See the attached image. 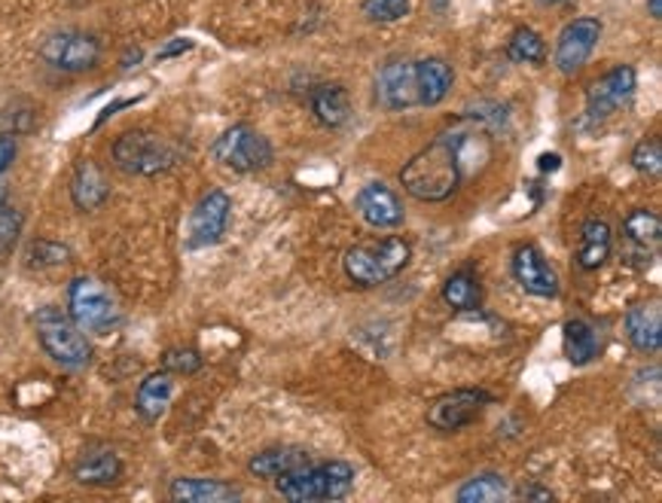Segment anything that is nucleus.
I'll return each mask as SVG.
<instances>
[{
	"label": "nucleus",
	"instance_id": "nucleus-15",
	"mask_svg": "<svg viewBox=\"0 0 662 503\" xmlns=\"http://www.w3.org/2000/svg\"><path fill=\"white\" fill-rule=\"evenodd\" d=\"M375 98L385 111H409L419 107L416 89V62H389L375 77Z\"/></svg>",
	"mask_w": 662,
	"mask_h": 503
},
{
	"label": "nucleus",
	"instance_id": "nucleus-16",
	"mask_svg": "<svg viewBox=\"0 0 662 503\" xmlns=\"http://www.w3.org/2000/svg\"><path fill=\"white\" fill-rule=\"evenodd\" d=\"M355 208L364 217V223L372 229H397L406 217L400 195L394 193L391 186H385L382 180L379 183H367L357 193Z\"/></svg>",
	"mask_w": 662,
	"mask_h": 503
},
{
	"label": "nucleus",
	"instance_id": "nucleus-1",
	"mask_svg": "<svg viewBox=\"0 0 662 503\" xmlns=\"http://www.w3.org/2000/svg\"><path fill=\"white\" fill-rule=\"evenodd\" d=\"M473 126H455V129L436 134L434 144L416 153L400 171V183L412 198L436 205L453 198L461 186V163H464V144H468Z\"/></svg>",
	"mask_w": 662,
	"mask_h": 503
},
{
	"label": "nucleus",
	"instance_id": "nucleus-40",
	"mask_svg": "<svg viewBox=\"0 0 662 503\" xmlns=\"http://www.w3.org/2000/svg\"><path fill=\"white\" fill-rule=\"evenodd\" d=\"M647 10H650V16L653 18H662V0H650Z\"/></svg>",
	"mask_w": 662,
	"mask_h": 503
},
{
	"label": "nucleus",
	"instance_id": "nucleus-21",
	"mask_svg": "<svg viewBox=\"0 0 662 503\" xmlns=\"http://www.w3.org/2000/svg\"><path fill=\"white\" fill-rule=\"evenodd\" d=\"M168 494L175 501L183 503H232L242 498V488L220 482V479H193V476H183L175 479Z\"/></svg>",
	"mask_w": 662,
	"mask_h": 503
},
{
	"label": "nucleus",
	"instance_id": "nucleus-34",
	"mask_svg": "<svg viewBox=\"0 0 662 503\" xmlns=\"http://www.w3.org/2000/svg\"><path fill=\"white\" fill-rule=\"evenodd\" d=\"M18 235H22V214L16 208L0 205V260L13 254V247L18 244Z\"/></svg>",
	"mask_w": 662,
	"mask_h": 503
},
{
	"label": "nucleus",
	"instance_id": "nucleus-13",
	"mask_svg": "<svg viewBox=\"0 0 662 503\" xmlns=\"http://www.w3.org/2000/svg\"><path fill=\"white\" fill-rule=\"evenodd\" d=\"M229 214H232V198L224 190H211L202 195V202L195 205L193 217H190V247H211L227 235Z\"/></svg>",
	"mask_w": 662,
	"mask_h": 503
},
{
	"label": "nucleus",
	"instance_id": "nucleus-8",
	"mask_svg": "<svg viewBox=\"0 0 662 503\" xmlns=\"http://www.w3.org/2000/svg\"><path fill=\"white\" fill-rule=\"evenodd\" d=\"M662 242V220L660 214L650 208H635L623 220L620 232V257L629 262L632 269H645L660 250Z\"/></svg>",
	"mask_w": 662,
	"mask_h": 503
},
{
	"label": "nucleus",
	"instance_id": "nucleus-7",
	"mask_svg": "<svg viewBox=\"0 0 662 503\" xmlns=\"http://www.w3.org/2000/svg\"><path fill=\"white\" fill-rule=\"evenodd\" d=\"M214 159L239 175L263 171L272 163V146L251 126H232L214 141Z\"/></svg>",
	"mask_w": 662,
	"mask_h": 503
},
{
	"label": "nucleus",
	"instance_id": "nucleus-35",
	"mask_svg": "<svg viewBox=\"0 0 662 503\" xmlns=\"http://www.w3.org/2000/svg\"><path fill=\"white\" fill-rule=\"evenodd\" d=\"M28 257H31V266H37V269H49V266H65L71 260V250H67L65 244L34 242Z\"/></svg>",
	"mask_w": 662,
	"mask_h": 503
},
{
	"label": "nucleus",
	"instance_id": "nucleus-4",
	"mask_svg": "<svg viewBox=\"0 0 662 503\" xmlns=\"http://www.w3.org/2000/svg\"><path fill=\"white\" fill-rule=\"evenodd\" d=\"M114 163L119 171L135 178H156L178 165V146L156 131L131 129L114 141Z\"/></svg>",
	"mask_w": 662,
	"mask_h": 503
},
{
	"label": "nucleus",
	"instance_id": "nucleus-10",
	"mask_svg": "<svg viewBox=\"0 0 662 503\" xmlns=\"http://www.w3.org/2000/svg\"><path fill=\"white\" fill-rule=\"evenodd\" d=\"M492 403V394H485L480 388H458L436 397L431 409H428V424L434 430L443 434H455L461 427L473 424L485 412V407Z\"/></svg>",
	"mask_w": 662,
	"mask_h": 503
},
{
	"label": "nucleus",
	"instance_id": "nucleus-12",
	"mask_svg": "<svg viewBox=\"0 0 662 503\" xmlns=\"http://www.w3.org/2000/svg\"><path fill=\"white\" fill-rule=\"evenodd\" d=\"M598 40H601V22L598 18L583 16L568 22L562 34H559V43H556V67L568 77L577 74L589 62Z\"/></svg>",
	"mask_w": 662,
	"mask_h": 503
},
{
	"label": "nucleus",
	"instance_id": "nucleus-17",
	"mask_svg": "<svg viewBox=\"0 0 662 503\" xmlns=\"http://www.w3.org/2000/svg\"><path fill=\"white\" fill-rule=\"evenodd\" d=\"M107 195H111V180L104 175V168L92 159H82L71 180V202L77 205V211H98L107 202Z\"/></svg>",
	"mask_w": 662,
	"mask_h": 503
},
{
	"label": "nucleus",
	"instance_id": "nucleus-5",
	"mask_svg": "<svg viewBox=\"0 0 662 503\" xmlns=\"http://www.w3.org/2000/svg\"><path fill=\"white\" fill-rule=\"evenodd\" d=\"M37 341L43 345L49 358L67 370H82L92 360V345L82 336V330L74 324V318L55 306H47L34 314Z\"/></svg>",
	"mask_w": 662,
	"mask_h": 503
},
{
	"label": "nucleus",
	"instance_id": "nucleus-2",
	"mask_svg": "<svg viewBox=\"0 0 662 503\" xmlns=\"http://www.w3.org/2000/svg\"><path fill=\"white\" fill-rule=\"evenodd\" d=\"M357 473L348 461H327L311 464L300 470L284 473L275 479V488L284 501L291 503H315V501H340L355 488Z\"/></svg>",
	"mask_w": 662,
	"mask_h": 503
},
{
	"label": "nucleus",
	"instance_id": "nucleus-38",
	"mask_svg": "<svg viewBox=\"0 0 662 503\" xmlns=\"http://www.w3.org/2000/svg\"><path fill=\"white\" fill-rule=\"evenodd\" d=\"M559 163H562L559 153H544L540 156V171H559Z\"/></svg>",
	"mask_w": 662,
	"mask_h": 503
},
{
	"label": "nucleus",
	"instance_id": "nucleus-25",
	"mask_svg": "<svg viewBox=\"0 0 662 503\" xmlns=\"http://www.w3.org/2000/svg\"><path fill=\"white\" fill-rule=\"evenodd\" d=\"M311 114L327 129H342L352 119V98L342 86H321L311 95Z\"/></svg>",
	"mask_w": 662,
	"mask_h": 503
},
{
	"label": "nucleus",
	"instance_id": "nucleus-27",
	"mask_svg": "<svg viewBox=\"0 0 662 503\" xmlns=\"http://www.w3.org/2000/svg\"><path fill=\"white\" fill-rule=\"evenodd\" d=\"M443 299L455 311H473L483 302V284L473 269H458L443 284Z\"/></svg>",
	"mask_w": 662,
	"mask_h": 503
},
{
	"label": "nucleus",
	"instance_id": "nucleus-14",
	"mask_svg": "<svg viewBox=\"0 0 662 503\" xmlns=\"http://www.w3.org/2000/svg\"><path fill=\"white\" fill-rule=\"evenodd\" d=\"M513 278L522 291L540 296V299H552L562 291L556 269L549 266L537 244H519L513 250Z\"/></svg>",
	"mask_w": 662,
	"mask_h": 503
},
{
	"label": "nucleus",
	"instance_id": "nucleus-36",
	"mask_svg": "<svg viewBox=\"0 0 662 503\" xmlns=\"http://www.w3.org/2000/svg\"><path fill=\"white\" fill-rule=\"evenodd\" d=\"M16 153H18L16 138H13V134H0V175L13 165Z\"/></svg>",
	"mask_w": 662,
	"mask_h": 503
},
{
	"label": "nucleus",
	"instance_id": "nucleus-3",
	"mask_svg": "<svg viewBox=\"0 0 662 503\" xmlns=\"http://www.w3.org/2000/svg\"><path fill=\"white\" fill-rule=\"evenodd\" d=\"M412 260V247L400 235H391L382 242H367L352 247L345 254V275L357 287H379L389 284L391 278H397Z\"/></svg>",
	"mask_w": 662,
	"mask_h": 503
},
{
	"label": "nucleus",
	"instance_id": "nucleus-11",
	"mask_svg": "<svg viewBox=\"0 0 662 503\" xmlns=\"http://www.w3.org/2000/svg\"><path fill=\"white\" fill-rule=\"evenodd\" d=\"M638 77L629 65H616L608 70L601 80H596L586 92V119L589 122H604L608 116H614L620 107H626L635 95Z\"/></svg>",
	"mask_w": 662,
	"mask_h": 503
},
{
	"label": "nucleus",
	"instance_id": "nucleus-6",
	"mask_svg": "<svg viewBox=\"0 0 662 503\" xmlns=\"http://www.w3.org/2000/svg\"><path fill=\"white\" fill-rule=\"evenodd\" d=\"M67 306H71V318L80 326L82 333H96V336H111L116 326L123 324V311L114 293L107 291L101 281L89 275H80L71 281L67 291Z\"/></svg>",
	"mask_w": 662,
	"mask_h": 503
},
{
	"label": "nucleus",
	"instance_id": "nucleus-30",
	"mask_svg": "<svg viewBox=\"0 0 662 503\" xmlns=\"http://www.w3.org/2000/svg\"><path fill=\"white\" fill-rule=\"evenodd\" d=\"M464 119H468L470 126H476V129L498 131L507 122V107L498 104V101H476V104H470L468 111H464Z\"/></svg>",
	"mask_w": 662,
	"mask_h": 503
},
{
	"label": "nucleus",
	"instance_id": "nucleus-33",
	"mask_svg": "<svg viewBox=\"0 0 662 503\" xmlns=\"http://www.w3.org/2000/svg\"><path fill=\"white\" fill-rule=\"evenodd\" d=\"M162 370L171 375H193L202 370V354L195 348H171L162 358Z\"/></svg>",
	"mask_w": 662,
	"mask_h": 503
},
{
	"label": "nucleus",
	"instance_id": "nucleus-28",
	"mask_svg": "<svg viewBox=\"0 0 662 503\" xmlns=\"http://www.w3.org/2000/svg\"><path fill=\"white\" fill-rule=\"evenodd\" d=\"M458 503H498L510 498V486L501 473H480L458 488Z\"/></svg>",
	"mask_w": 662,
	"mask_h": 503
},
{
	"label": "nucleus",
	"instance_id": "nucleus-37",
	"mask_svg": "<svg viewBox=\"0 0 662 503\" xmlns=\"http://www.w3.org/2000/svg\"><path fill=\"white\" fill-rule=\"evenodd\" d=\"M187 49H193V40H178V43H168V47L162 49L156 59H171V55H180V52H187Z\"/></svg>",
	"mask_w": 662,
	"mask_h": 503
},
{
	"label": "nucleus",
	"instance_id": "nucleus-20",
	"mask_svg": "<svg viewBox=\"0 0 662 503\" xmlns=\"http://www.w3.org/2000/svg\"><path fill=\"white\" fill-rule=\"evenodd\" d=\"M123 476V461L114 449H86L77 464H74V479L80 486H114L116 479Z\"/></svg>",
	"mask_w": 662,
	"mask_h": 503
},
{
	"label": "nucleus",
	"instance_id": "nucleus-24",
	"mask_svg": "<svg viewBox=\"0 0 662 503\" xmlns=\"http://www.w3.org/2000/svg\"><path fill=\"white\" fill-rule=\"evenodd\" d=\"M308 461H311V455L300 446H275V449H263V452L251 457L247 470L254 473L257 479H278L284 473L306 467Z\"/></svg>",
	"mask_w": 662,
	"mask_h": 503
},
{
	"label": "nucleus",
	"instance_id": "nucleus-29",
	"mask_svg": "<svg viewBox=\"0 0 662 503\" xmlns=\"http://www.w3.org/2000/svg\"><path fill=\"white\" fill-rule=\"evenodd\" d=\"M507 59L517 65H540L547 59V43L534 28H517L507 43Z\"/></svg>",
	"mask_w": 662,
	"mask_h": 503
},
{
	"label": "nucleus",
	"instance_id": "nucleus-32",
	"mask_svg": "<svg viewBox=\"0 0 662 503\" xmlns=\"http://www.w3.org/2000/svg\"><path fill=\"white\" fill-rule=\"evenodd\" d=\"M632 168L647 178H657L662 171V144L660 138H647L632 150Z\"/></svg>",
	"mask_w": 662,
	"mask_h": 503
},
{
	"label": "nucleus",
	"instance_id": "nucleus-9",
	"mask_svg": "<svg viewBox=\"0 0 662 503\" xmlns=\"http://www.w3.org/2000/svg\"><path fill=\"white\" fill-rule=\"evenodd\" d=\"M40 59L55 70L65 74H82L92 70L101 59V43L92 34L82 31H59L47 37V43L40 47Z\"/></svg>",
	"mask_w": 662,
	"mask_h": 503
},
{
	"label": "nucleus",
	"instance_id": "nucleus-22",
	"mask_svg": "<svg viewBox=\"0 0 662 503\" xmlns=\"http://www.w3.org/2000/svg\"><path fill=\"white\" fill-rule=\"evenodd\" d=\"M171 397H175V382H171V373H150L141 382V388L135 394V409L138 415L144 418L147 424L160 422L162 415L171 407Z\"/></svg>",
	"mask_w": 662,
	"mask_h": 503
},
{
	"label": "nucleus",
	"instance_id": "nucleus-31",
	"mask_svg": "<svg viewBox=\"0 0 662 503\" xmlns=\"http://www.w3.org/2000/svg\"><path fill=\"white\" fill-rule=\"evenodd\" d=\"M409 0H364L360 10L370 22H382V25H391V22H400V18L409 16Z\"/></svg>",
	"mask_w": 662,
	"mask_h": 503
},
{
	"label": "nucleus",
	"instance_id": "nucleus-39",
	"mask_svg": "<svg viewBox=\"0 0 662 503\" xmlns=\"http://www.w3.org/2000/svg\"><path fill=\"white\" fill-rule=\"evenodd\" d=\"M522 498H529V501H552V494L544 491V488H522Z\"/></svg>",
	"mask_w": 662,
	"mask_h": 503
},
{
	"label": "nucleus",
	"instance_id": "nucleus-18",
	"mask_svg": "<svg viewBox=\"0 0 662 503\" xmlns=\"http://www.w3.org/2000/svg\"><path fill=\"white\" fill-rule=\"evenodd\" d=\"M626 336L641 354H657L662 345V311L657 302H638L626 311Z\"/></svg>",
	"mask_w": 662,
	"mask_h": 503
},
{
	"label": "nucleus",
	"instance_id": "nucleus-26",
	"mask_svg": "<svg viewBox=\"0 0 662 503\" xmlns=\"http://www.w3.org/2000/svg\"><path fill=\"white\" fill-rule=\"evenodd\" d=\"M562 341H565V358L574 363V366H586L601 354V336L593 324L586 321H568L562 326Z\"/></svg>",
	"mask_w": 662,
	"mask_h": 503
},
{
	"label": "nucleus",
	"instance_id": "nucleus-19",
	"mask_svg": "<svg viewBox=\"0 0 662 503\" xmlns=\"http://www.w3.org/2000/svg\"><path fill=\"white\" fill-rule=\"evenodd\" d=\"M614 250V232L608 227V220L601 217H589L581 229V247H577V266L583 272H596L601 269Z\"/></svg>",
	"mask_w": 662,
	"mask_h": 503
},
{
	"label": "nucleus",
	"instance_id": "nucleus-23",
	"mask_svg": "<svg viewBox=\"0 0 662 503\" xmlns=\"http://www.w3.org/2000/svg\"><path fill=\"white\" fill-rule=\"evenodd\" d=\"M453 67L443 59H421L416 62V89H419V107H436L446 101L453 89Z\"/></svg>",
	"mask_w": 662,
	"mask_h": 503
}]
</instances>
